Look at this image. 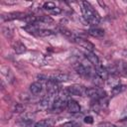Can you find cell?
Returning <instances> with one entry per match:
<instances>
[{"mask_svg": "<svg viewBox=\"0 0 127 127\" xmlns=\"http://www.w3.org/2000/svg\"><path fill=\"white\" fill-rule=\"evenodd\" d=\"M24 111V105L19 103V104H16L14 106V112H22Z\"/></svg>", "mask_w": 127, "mask_h": 127, "instance_id": "26", "label": "cell"}, {"mask_svg": "<svg viewBox=\"0 0 127 127\" xmlns=\"http://www.w3.org/2000/svg\"><path fill=\"white\" fill-rule=\"evenodd\" d=\"M2 34H3V36H4L5 38H7V39L12 38V36H13L12 30H11L9 27H7V26L2 27Z\"/></svg>", "mask_w": 127, "mask_h": 127, "instance_id": "21", "label": "cell"}, {"mask_svg": "<svg viewBox=\"0 0 127 127\" xmlns=\"http://www.w3.org/2000/svg\"><path fill=\"white\" fill-rule=\"evenodd\" d=\"M54 99H55V98H54V95L47 93V94L41 99V101H40V105H41V107L44 108V109L49 108L51 105H53Z\"/></svg>", "mask_w": 127, "mask_h": 127, "instance_id": "9", "label": "cell"}, {"mask_svg": "<svg viewBox=\"0 0 127 127\" xmlns=\"http://www.w3.org/2000/svg\"><path fill=\"white\" fill-rule=\"evenodd\" d=\"M83 121L86 124H92L93 123V118H92V116H85L84 119H83Z\"/></svg>", "mask_w": 127, "mask_h": 127, "instance_id": "28", "label": "cell"}, {"mask_svg": "<svg viewBox=\"0 0 127 127\" xmlns=\"http://www.w3.org/2000/svg\"><path fill=\"white\" fill-rule=\"evenodd\" d=\"M81 13L83 18L90 25H97L100 21V17L98 13L93 9V7L86 1L81 3Z\"/></svg>", "mask_w": 127, "mask_h": 127, "instance_id": "1", "label": "cell"}, {"mask_svg": "<svg viewBox=\"0 0 127 127\" xmlns=\"http://www.w3.org/2000/svg\"><path fill=\"white\" fill-rule=\"evenodd\" d=\"M85 58L87 59V61L89 62V64H91L94 67L95 66H98L100 65V63H99V59L98 57L93 53V52H89V51H86L85 52Z\"/></svg>", "mask_w": 127, "mask_h": 127, "instance_id": "10", "label": "cell"}, {"mask_svg": "<svg viewBox=\"0 0 127 127\" xmlns=\"http://www.w3.org/2000/svg\"><path fill=\"white\" fill-rule=\"evenodd\" d=\"M66 108L70 113H78L80 111V105L75 100H72V99H69Z\"/></svg>", "mask_w": 127, "mask_h": 127, "instance_id": "13", "label": "cell"}, {"mask_svg": "<svg viewBox=\"0 0 127 127\" xmlns=\"http://www.w3.org/2000/svg\"><path fill=\"white\" fill-rule=\"evenodd\" d=\"M85 95L96 101V100L105 98L106 92H105V90H103L102 88H99V87H89L86 89Z\"/></svg>", "mask_w": 127, "mask_h": 127, "instance_id": "4", "label": "cell"}, {"mask_svg": "<svg viewBox=\"0 0 127 127\" xmlns=\"http://www.w3.org/2000/svg\"><path fill=\"white\" fill-rule=\"evenodd\" d=\"M106 81H107V84H108L109 86H111L112 88H113L114 86H116V85L120 84V80H118V78H117L114 74H112V75H111V77H109V76H108V78L106 79Z\"/></svg>", "mask_w": 127, "mask_h": 127, "instance_id": "18", "label": "cell"}, {"mask_svg": "<svg viewBox=\"0 0 127 127\" xmlns=\"http://www.w3.org/2000/svg\"><path fill=\"white\" fill-rule=\"evenodd\" d=\"M47 91H48L49 94H52V95L56 96L60 91V85L56 81L48 80L47 81Z\"/></svg>", "mask_w": 127, "mask_h": 127, "instance_id": "8", "label": "cell"}, {"mask_svg": "<svg viewBox=\"0 0 127 127\" xmlns=\"http://www.w3.org/2000/svg\"><path fill=\"white\" fill-rule=\"evenodd\" d=\"M13 49H14L15 53L18 54V55L25 53L26 50H27L26 47L24 46V44H22V43H20V42H16V43H14V44H13Z\"/></svg>", "mask_w": 127, "mask_h": 127, "instance_id": "16", "label": "cell"}, {"mask_svg": "<svg viewBox=\"0 0 127 127\" xmlns=\"http://www.w3.org/2000/svg\"><path fill=\"white\" fill-rule=\"evenodd\" d=\"M126 88H127V85H125V84H121V83H120V84L114 86V87L111 89V94H112L113 96H114V95H117V94L123 92L124 90H126Z\"/></svg>", "mask_w": 127, "mask_h": 127, "instance_id": "17", "label": "cell"}, {"mask_svg": "<svg viewBox=\"0 0 127 127\" xmlns=\"http://www.w3.org/2000/svg\"><path fill=\"white\" fill-rule=\"evenodd\" d=\"M86 87L80 84H72L66 87V92L68 95H74V96H83L86 93Z\"/></svg>", "mask_w": 127, "mask_h": 127, "instance_id": "5", "label": "cell"}, {"mask_svg": "<svg viewBox=\"0 0 127 127\" xmlns=\"http://www.w3.org/2000/svg\"><path fill=\"white\" fill-rule=\"evenodd\" d=\"M95 73H96V75H97L100 79H102V80H106V79L108 78V76H109L108 70H107L105 67H103L102 65L95 66Z\"/></svg>", "mask_w": 127, "mask_h": 127, "instance_id": "11", "label": "cell"}, {"mask_svg": "<svg viewBox=\"0 0 127 127\" xmlns=\"http://www.w3.org/2000/svg\"><path fill=\"white\" fill-rule=\"evenodd\" d=\"M126 56H127V52H126Z\"/></svg>", "mask_w": 127, "mask_h": 127, "instance_id": "31", "label": "cell"}, {"mask_svg": "<svg viewBox=\"0 0 127 127\" xmlns=\"http://www.w3.org/2000/svg\"><path fill=\"white\" fill-rule=\"evenodd\" d=\"M120 65H121V67H119V72H121V73H123L124 75H127V64H125V63H123V64H120Z\"/></svg>", "mask_w": 127, "mask_h": 127, "instance_id": "25", "label": "cell"}, {"mask_svg": "<svg viewBox=\"0 0 127 127\" xmlns=\"http://www.w3.org/2000/svg\"><path fill=\"white\" fill-rule=\"evenodd\" d=\"M60 31H61V33H62L63 35H64V36H66V37H71L72 39L75 37V36H73V33H72V32H70L69 30H67V29H65V28H62Z\"/></svg>", "mask_w": 127, "mask_h": 127, "instance_id": "24", "label": "cell"}, {"mask_svg": "<svg viewBox=\"0 0 127 127\" xmlns=\"http://www.w3.org/2000/svg\"><path fill=\"white\" fill-rule=\"evenodd\" d=\"M55 123H56L55 119H53V118H46V119H42V120L38 121L37 123H35L34 127H52Z\"/></svg>", "mask_w": 127, "mask_h": 127, "instance_id": "12", "label": "cell"}, {"mask_svg": "<svg viewBox=\"0 0 127 127\" xmlns=\"http://www.w3.org/2000/svg\"><path fill=\"white\" fill-rule=\"evenodd\" d=\"M98 127H116V126L110 122H103V123H100Z\"/></svg>", "mask_w": 127, "mask_h": 127, "instance_id": "27", "label": "cell"}, {"mask_svg": "<svg viewBox=\"0 0 127 127\" xmlns=\"http://www.w3.org/2000/svg\"><path fill=\"white\" fill-rule=\"evenodd\" d=\"M120 118H121V120H127V108L121 113Z\"/></svg>", "mask_w": 127, "mask_h": 127, "instance_id": "29", "label": "cell"}, {"mask_svg": "<svg viewBox=\"0 0 127 127\" xmlns=\"http://www.w3.org/2000/svg\"><path fill=\"white\" fill-rule=\"evenodd\" d=\"M88 34L94 38H102L104 36V30L100 28H91L88 30Z\"/></svg>", "mask_w": 127, "mask_h": 127, "instance_id": "15", "label": "cell"}, {"mask_svg": "<svg viewBox=\"0 0 127 127\" xmlns=\"http://www.w3.org/2000/svg\"><path fill=\"white\" fill-rule=\"evenodd\" d=\"M43 8H44L45 10L49 11V12H52L54 9L57 8V6H56V4H55L54 2H45L44 5H43Z\"/></svg>", "mask_w": 127, "mask_h": 127, "instance_id": "22", "label": "cell"}, {"mask_svg": "<svg viewBox=\"0 0 127 127\" xmlns=\"http://www.w3.org/2000/svg\"><path fill=\"white\" fill-rule=\"evenodd\" d=\"M68 101H69L68 93L65 90V93L59 94V95H57L55 97L54 102H53V105H52V109L53 110H56V111H61V110L64 109L67 106Z\"/></svg>", "mask_w": 127, "mask_h": 127, "instance_id": "2", "label": "cell"}, {"mask_svg": "<svg viewBox=\"0 0 127 127\" xmlns=\"http://www.w3.org/2000/svg\"><path fill=\"white\" fill-rule=\"evenodd\" d=\"M38 78L44 79V80H52V81H56V82H63V81L68 80L69 76H68V74H66L64 72L55 71V72H52V73H50L48 75L39 74L38 75Z\"/></svg>", "mask_w": 127, "mask_h": 127, "instance_id": "3", "label": "cell"}, {"mask_svg": "<svg viewBox=\"0 0 127 127\" xmlns=\"http://www.w3.org/2000/svg\"><path fill=\"white\" fill-rule=\"evenodd\" d=\"M24 14L22 12H10V13H5L1 15V21L2 22H7V21H12L15 19L22 18Z\"/></svg>", "mask_w": 127, "mask_h": 127, "instance_id": "7", "label": "cell"}, {"mask_svg": "<svg viewBox=\"0 0 127 127\" xmlns=\"http://www.w3.org/2000/svg\"><path fill=\"white\" fill-rule=\"evenodd\" d=\"M72 41H73L76 45H78L79 47L85 49L86 51L93 52V50H94V45H93L91 42H89L88 40H86V39H83V38H81V37H74V38L72 39Z\"/></svg>", "mask_w": 127, "mask_h": 127, "instance_id": "6", "label": "cell"}, {"mask_svg": "<svg viewBox=\"0 0 127 127\" xmlns=\"http://www.w3.org/2000/svg\"><path fill=\"white\" fill-rule=\"evenodd\" d=\"M61 12H62V10H61L60 8H58V7H57V8H56V9H54L51 13H52V14H54V15H58V14H60Z\"/></svg>", "mask_w": 127, "mask_h": 127, "instance_id": "30", "label": "cell"}, {"mask_svg": "<svg viewBox=\"0 0 127 127\" xmlns=\"http://www.w3.org/2000/svg\"><path fill=\"white\" fill-rule=\"evenodd\" d=\"M42 89H43V85L39 81H35V82L30 84V92L32 94H34V95L39 94L42 91Z\"/></svg>", "mask_w": 127, "mask_h": 127, "instance_id": "14", "label": "cell"}, {"mask_svg": "<svg viewBox=\"0 0 127 127\" xmlns=\"http://www.w3.org/2000/svg\"><path fill=\"white\" fill-rule=\"evenodd\" d=\"M36 35L39 37H49V36L54 35V32L48 29H38Z\"/></svg>", "mask_w": 127, "mask_h": 127, "instance_id": "19", "label": "cell"}, {"mask_svg": "<svg viewBox=\"0 0 127 127\" xmlns=\"http://www.w3.org/2000/svg\"><path fill=\"white\" fill-rule=\"evenodd\" d=\"M62 127H80V124L78 122H76V121L71 120V121H67V122L64 123L62 125Z\"/></svg>", "mask_w": 127, "mask_h": 127, "instance_id": "23", "label": "cell"}, {"mask_svg": "<svg viewBox=\"0 0 127 127\" xmlns=\"http://www.w3.org/2000/svg\"><path fill=\"white\" fill-rule=\"evenodd\" d=\"M38 23H43V24H46V25H51L54 23V19L50 16H41L39 19H38Z\"/></svg>", "mask_w": 127, "mask_h": 127, "instance_id": "20", "label": "cell"}]
</instances>
